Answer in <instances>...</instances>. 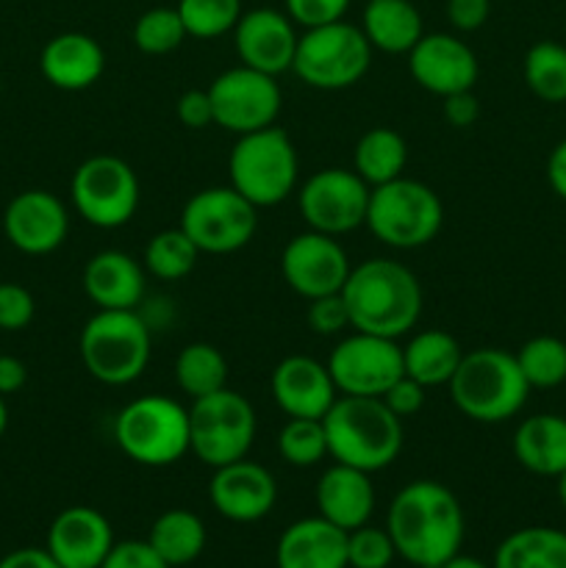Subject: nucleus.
I'll return each instance as SVG.
<instances>
[{
  "label": "nucleus",
  "mask_w": 566,
  "mask_h": 568,
  "mask_svg": "<svg viewBox=\"0 0 566 568\" xmlns=\"http://www.w3.org/2000/svg\"><path fill=\"white\" fill-rule=\"evenodd\" d=\"M181 231L200 253L231 255L253 242L259 231V209L233 186H211L186 200Z\"/></svg>",
  "instance_id": "f8f14e48"
},
{
  "label": "nucleus",
  "mask_w": 566,
  "mask_h": 568,
  "mask_svg": "<svg viewBox=\"0 0 566 568\" xmlns=\"http://www.w3.org/2000/svg\"><path fill=\"white\" fill-rule=\"evenodd\" d=\"M397 558L386 527L361 525L347 532V568H388Z\"/></svg>",
  "instance_id": "ea45409f"
},
{
  "label": "nucleus",
  "mask_w": 566,
  "mask_h": 568,
  "mask_svg": "<svg viewBox=\"0 0 566 568\" xmlns=\"http://www.w3.org/2000/svg\"><path fill=\"white\" fill-rule=\"evenodd\" d=\"M361 31L372 50L388 55H408L425 37V22L411 0H366L361 14Z\"/></svg>",
  "instance_id": "bb28decb"
},
{
  "label": "nucleus",
  "mask_w": 566,
  "mask_h": 568,
  "mask_svg": "<svg viewBox=\"0 0 566 568\" xmlns=\"http://www.w3.org/2000/svg\"><path fill=\"white\" fill-rule=\"evenodd\" d=\"M297 42L300 33L292 17L272 6L244 11L233 28V48L239 61L275 78L292 70Z\"/></svg>",
  "instance_id": "a211bd4d"
},
{
  "label": "nucleus",
  "mask_w": 566,
  "mask_h": 568,
  "mask_svg": "<svg viewBox=\"0 0 566 568\" xmlns=\"http://www.w3.org/2000/svg\"><path fill=\"white\" fill-rule=\"evenodd\" d=\"M277 568H347V532L320 514L300 519L281 532Z\"/></svg>",
  "instance_id": "a878e982"
},
{
  "label": "nucleus",
  "mask_w": 566,
  "mask_h": 568,
  "mask_svg": "<svg viewBox=\"0 0 566 568\" xmlns=\"http://www.w3.org/2000/svg\"><path fill=\"white\" fill-rule=\"evenodd\" d=\"M186 37V26L172 6H155V9L142 11L137 26H133V44L144 55L172 53V50L181 48Z\"/></svg>",
  "instance_id": "4c0bfd02"
},
{
  "label": "nucleus",
  "mask_w": 566,
  "mask_h": 568,
  "mask_svg": "<svg viewBox=\"0 0 566 568\" xmlns=\"http://www.w3.org/2000/svg\"><path fill=\"white\" fill-rule=\"evenodd\" d=\"M28 381V369L20 358L14 355H0V394L9 397L17 394Z\"/></svg>",
  "instance_id": "3c124183"
},
{
  "label": "nucleus",
  "mask_w": 566,
  "mask_h": 568,
  "mask_svg": "<svg viewBox=\"0 0 566 568\" xmlns=\"http://www.w3.org/2000/svg\"><path fill=\"white\" fill-rule=\"evenodd\" d=\"M6 427H9V405H6V397L0 394V438H3Z\"/></svg>",
  "instance_id": "5fc2aeb1"
},
{
  "label": "nucleus",
  "mask_w": 566,
  "mask_h": 568,
  "mask_svg": "<svg viewBox=\"0 0 566 568\" xmlns=\"http://www.w3.org/2000/svg\"><path fill=\"white\" fill-rule=\"evenodd\" d=\"M0 568H61L48 549L22 547L0 558Z\"/></svg>",
  "instance_id": "8fccbe9b"
},
{
  "label": "nucleus",
  "mask_w": 566,
  "mask_h": 568,
  "mask_svg": "<svg viewBox=\"0 0 566 568\" xmlns=\"http://www.w3.org/2000/svg\"><path fill=\"white\" fill-rule=\"evenodd\" d=\"M547 181H549V189H553V192L566 203V139H560V142L553 148V153H549Z\"/></svg>",
  "instance_id": "603ef678"
},
{
  "label": "nucleus",
  "mask_w": 566,
  "mask_h": 568,
  "mask_svg": "<svg viewBox=\"0 0 566 568\" xmlns=\"http://www.w3.org/2000/svg\"><path fill=\"white\" fill-rule=\"evenodd\" d=\"M286 14L300 28H320L327 22L344 20L350 0H283Z\"/></svg>",
  "instance_id": "37998d69"
},
{
  "label": "nucleus",
  "mask_w": 566,
  "mask_h": 568,
  "mask_svg": "<svg viewBox=\"0 0 566 568\" xmlns=\"http://www.w3.org/2000/svg\"><path fill=\"white\" fill-rule=\"evenodd\" d=\"M114 544V527L98 508L72 505L50 521L44 549L61 568H100Z\"/></svg>",
  "instance_id": "412c9836"
},
{
  "label": "nucleus",
  "mask_w": 566,
  "mask_h": 568,
  "mask_svg": "<svg viewBox=\"0 0 566 568\" xmlns=\"http://www.w3.org/2000/svg\"><path fill=\"white\" fill-rule=\"evenodd\" d=\"M444 205L427 183L397 178L375 186L366 209V227L381 244L394 250H416L442 233Z\"/></svg>",
  "instance_id": "6e6552de"
},
{
  "label": "nucleus",
  "mask_w": 566,
  "mask_h": 568,
  "mask_svg": "<svg viewBox=\"0 0 566 568\" xmlns=\"http://www.w3.org/2000/svg\"><path fill=\"white\" fill-rule=\"evenodd\" d=\"M186 33L194 39H216L233 33L239 17L244 14L242 0H178Z\"/></svg>",
  "instance_id": "e433bc0d"
},
{
  "label": "nucleus",
  "mask_w": 566,
  "mask_h": 568,
  "mask_svg": "<svg viewBox=\"0 0 566 568\" xmlns=\"http://www.w3.org/2000/svg\"><path fill=\"white\" fill-rule=\"evenodd\" d=\"M492 568H566V532L555 527H522L499 541Z\"/></svg>",
  "instance_id": "7c9ffc66"
},
{
  "label": "nucleus",
  "mask_w": 566,
  "mask_h": 568,
  "mask_svg": "<svg viewBox=\"0 0 566 568\" xmlns=\"http://www.w3.org/2000/svg\"><path fill=\"white\" fill-rule=\"evenodd\" d=\"M277 453L294 469H311L327 458V436L322 419H289L277 433Z\"/></svg>",
  "instance_id": "58836bf2"
},
{
  "label": "nucleus",
  "mask_w": 566,
  "mask_h": 568,
  "mask_svg": "<svg viewBox=\"0 0 566 568\" xmlns=\"http://www.w3.org/2000/svg\"><path fill=\"white\" fill-rule=\"evenodd\" d=\"M39 70L50 87L61 92H83L105 72V50L89 33L64 31L42 48Z\"/></svg>",
  "instance_id": "b1692460"
},
{
  "label": "nucleus",
  "mask_w": 566,
  "mask_h": 568,
  "mask_svg": "<svg viewBox=\"0 0 566 568\" xmlns=\"http://www.w3.org/2000/svg\"><path fill=\"white\" fill-rule=\"evenodd\" d=\"M3 233L26 255H50L67 242L70 211L48 189H26L3 211Z\"/></svg>",
  "instance_id": "f3484780"
},
{
  "label": "nucleus",
  "mask_w": 566,
  "mask_h": 568,
  "mask_svg": "<svg viewBox=\"0 0 566 568\" xmlns=\"http://www.w3.org/2000/svg\"><path fill=\"white\" fill-rule=\"evenodd\" d=\"M492 0H447V20L458 33H472L486 26Z\"/></svg>",
  "instance_id": "de8ad7c7"
},
{
  "label": "nucleus",
  "mask_w": 566,
  "mask_h": 568,
  "mask_svg": "<svg viewBox=\"0 0 566 568\" xmlns=\"http://www.w3.org/2000/svg\"><path fill=\"white\" fill-rule=\"evenodd\" d=\"M370 194L372 189L355 170L327 166L305 178L303 186L297 189V209L309 231L338 239L366 225Z\"/></svg>",
  "instance_id": "4468645a"
},
{
  "label": "nucleus",
  "mask_w": 566,
  "mask_h": 568,
  "mask_svg": "<svg viewBox=\"0 0 566 568\" xmlns=\"http://www.w3.org/2000/svg\"><path fill=\"white\" fill-rule=\"evenodd\" d=\"M175 383L186 397L200 399L228 386V361L214 344L192 342L178 353Z\"/></svg>",
  "instance_id": "473e14b6"
},
{
  "label": "nucleus",
  "mask_w": 566,
  "mask_h": 568,
  "mask_svg": "<svg viewBox=\"0 0 566 568\" xmlns=\"http://www.w3.org/2000/svg\"><path fill=\"white\" fill-rule=\"evenodd\" d=\"M444 100V120L453 128H472L481 116V100H477L475 89L469 92H455L447 94Z\"/></svg>",
  "instance_id": "09e8293b"
},
{
  "label": "nucleus",
  "mask_w": 566,
  "mask_h": 568,
  "mask_svg": "<svg viewBox=\"0 0 566 568\" xmlns=\"http://www.w3.org/2000/svg\"><path fill=\"white\" fill-rule=\"evenodd\" d=\"M305 320H309V327L316 336H338V333L347 331L350 311L342 292L309 300V314H305Z\"/></svg>",
  "instance_id": "79ce46f5"
},
{
  "label": "nucleus",
  "mask_w": 566,
  "mask_h": 568,
  "mask_svg": "<svg viewBox=\"0 0 566 568\" xmlns=\"http://www.w3.org/2000/svg\"><path fill=\"white\" fill-rule=\"evenodd\" d=\"M209 98L214 105V125L236 136L275 125L283 109L277 78L244 64L216 75L209 87Z\"/></svg>",
  "instance_id": "ddd939ff"
},
{
  "label": "nucleus",
  "mask_w": 566,
  "mask_h": 568,
  "mask_svg": "<svg viewBox=\"0 0 566 568\" xmlns=\"http://www.w3.org/2000/svg\"><path fill=\"white\" fill-rule=\"evenodd\" d=\"M372 67V44L361 26L347 20L305 28L297 42L292 72L311 89L342 92L355 87Z\"/></svg>",
  "instance_id": "1a4fd4ad"
},
{
  "label": "nucleus",
  "mask_w": 566,
  "mask_h": 568,
  "mask_svg": "<svg viewBox=\"0 0 566 568\" xmlns=\"http://www.w3.org/2000/svg\"><path fill=\"white\" fill-rule=\"evenodd\" d=\"M555 480H558V499H560V505H564V508H566V471H560V475L555 477Z\"/></svg>",
  "instance_id": "6e6d98bb"
},
{
  "label": "nucleus",
  "mask_w": 566,
  "mask_h": 568,
  "mask_svg": "<svg viewBox=\"0 0 566 568\" xmlns=\"http://www.w3.org/2000/svg\"><path fill=\"white\" fill-rule=\"evenodd\" d=\"M408 72L425 92L447 98L475 89L481 64L475 50L455 33H425L408 53Z\"/></svg>",
  "instance_id": "6ab92c4d"
},
{
  "label": "nucleus",
  "mask_w": 566,
  "mask_h": 568,
  "mask_svg": "<svg viewBox=\"0 0 566 568\" xmlns=\"http://www.w3.org/2000/svg\"><path fill=\"white\" fill-rule=\"evenodd\" d=\"M0 94H3V83H0Z\"/></svg>",
  "instance_id": "4d7b16f0"
},
{
  "label": "nucleus",
  "mask_w": 566,
  "mask_h": 568,
  "mask_svg": "<svg viewBox=\"0 0 566 568\" xmlns=\"http://www.w3.org/2000/svg\"><path fill=\"white\" fill-rule=\"evenodd\" d=\"M70 197L83 222L100 231H117L137 214L139 178L120 155H92L72 172Z\"/></svg>",
  "instance_id": "9b49d317"
},
{
  "label": "nucleus",
  "mask_w": 566,
  "mask_h": 568,
  "mask_svg": "<svg viewBox=\"0 0 566 568\" xmlns=\"http://www.w3.org/2000/svg\"><path fill=\"white\" fill-rule=\"evenodd\" d=\"M525 83L544 103H566V48L542 39L525 53Z\"/></svg>",
  "instance_id": "72a5a7b5"
},
{
  "label": "nucleus",
  "mask_w": 566,
  "mask_h": 568,
  "mask_svg": "<svg viewBox=\"0 0 566 568\" xmlns=\"http://www.w3.org/2000/svg\"><path fill=\"white\" fill-rule=\"evenodd\" d=\"M228 178L255 209H272L294 194L300 181V159L283 128L270 125L236 136L228 155Z\"/></svg>",
  "instance_id": "39448f33"
},
{
  "label": "nucleus",
  "mask_w": 566,
  "mask_h": 568,
  "mask_svg": "<svg viewBox=\"0 0 566 568\" xmlns=\"http://www.w3.org/2000/svg\"><path fill=\"white\" fill-rule=\"evenodd\" d=\"M100 568H170L148 541H120Z\"/></svg>",
  "instance_id": "a18cd8bd"
},
{
  "label": "nucleus",
  "mask_w": 566,
  "mask_h": 568,
  "mask_svg": "<svg viewBox=\"0 0 566 568\" xmlns=\"http://www.w3.org/2000/svg\"><path fill=\"white\" fill-rule=\"evenodd\" d=\"M150 327L137 311H98L83 325L81 361L103 386H131L150 364Z\"/></svg>",
  "instance_id": "0eeeda50"
},
{
  "label": "nucleus",
  "mask_w": 566,
  "mask_h": 568,
  "mask_svg": "<svg viewBox=\"0 0 566 568\" xmlns=\"http://www.w3.org/2000/svg\"><path fill=\"white\" fill-rule=\"evenodd\" d=\"M270 394L289 419H322L338 399L327 364L309 355H289L272 369Z\"/></svg>",
  "instance_id": "4be33fe9"
},
{
  "label": "nucleus",
  "mask_w": 566,
  "mask_h": 568,
  "mask_svg": "<svg viewBox=\"0 0 566 568\" xmlns=\"http://www.w3.org/2000/svg\"><path fill=\"white\" fill-rule=\"evenodd\" d=\"M209 499L216 514L236 525L266 519L277 503V483L266 466L242 458L214 469Z\"/></svg>",
  "instance_id": "aec40b11"
},
{
  "label": "nucleus",
  "mask_w": 566,
  "mask_h": 568,
  "mask_svg": "<svg viewBox=\"0 0 566 568\" xmlns=\"http://www.w3.org/2000/svg\"><path fill=\"white\" fill-rule=\"evenodd\" d=\"M37 314L33 294L20 283H0V331L20 333L26 331Z\"/></svg>",
  "instance_id": "a19ab883"
},
{
  "label": "nucleus",
  "mask_w": 566,
  "mask_h": 568,
  "mask_svg": "<svg viewBox=\"0 0 566 568\" xmlns=\"http://www.w3.org/2000/svg\"><path fill=\"white\" fill-rule=\"evenodd\" d=\"M405 164H408V144L394 128H372L355 144L353 170L370 189L403 178Z\"/></svg>",
  "instance_id": "2f4dec72"
},
{
  "label": "nucleus",
  "mask_w": 566,
  "mask_h": 568,
  "mask_svg": "<svg viewBox=\"0 0 566 568\" xmlns=\"http://www.w3.org/2000/svg\"><path fill=\"white\" fill-rule=\"evenodd\" d=\"M178 120L192 131L214 125V105H211L209 89H189L178 100Z\"/></svg>",
  "instance_id": "49530a36"
},
{
  "label": "nucleus",
  "mask_w": 566,
  "mask_h": 568,
  "mask_svg": "<svg viewBox=\"0 0 566 568\" xmlns=\"http://www.w3.org/2000/svg\"><path fill=\"white\" fill-rule=\"evenodd\" d=\"M314 499L316 514L344 532L370 525L375 514V486L370 475L344 464H333L322 471Z\"/></svg>",
  "instance_id": "393cba45"
},
{
  "label": "nucleus",
  "mask_w": 566,
  "mask_h": 568,
  "mask_svg": "<svg viewBox=\"0 0 566 568\" xmlns=\"http://www.w3.org/2000/svg\"><path fill=\"white\" fill-rule=\"evenodd\" d=\"M350 258L336 236L305 231L289 239L281 253L283 281L294 294L309 300L338 294L350 277Z\"/></svg>",
  "instance_id": "dca6fc26"
},
{
  "label": "nucleus",
  "mask_w": 566,
  "mask_h": 568,
  "mask_svg": "<svg viewBox=\"0 0 566 568\" xmlns=\"http://www.w3.org/2000/svg\"><path fill=\"white\" fill-rule=\"evenodd\" d=\"M438 568H492V566H486L483 564V560H477V558H472V555H455V558H449L447 564L444 566H438Z\"/></svg>",
  "instance_id": "864d4df0"
},
{
  "label": "nucleus",
  "mask_w": 566,
  "mask_h": 568,
  "mask_svg": "<svg viewBox=\"0 0 566 568\" xmlns=\"http://www.w3.org/2000/svg\"><path fill=\"white\" fill-rule=\"evenodd\" d=\"M464 349L447 331H422L403 347V369L425 388L447 386L458 369Z\"/></svg>",
  "instance_id": "c85d7f7f"
},
{
  "label": "nucleus",
  "mask_w": 566,
  "mask_h": 568,
  "mask_svg": "<svg viewBox=\"0 0 566 568\" xmlns=\"http://www.w3.org/2000/svg\"><path fill=\"white\" fill-rule=\"evenodd\" d=\"M522 375L530 388H555L566 383V342L555 336H536L516 353Z\"/></svg>",
  "instance_id": "c9c22d12"
},
{
  "label": "nucleus",
  "mask_w": 566,
  "mask_h": 568,
  "mask_svg": "<svg viewBox=\"0 0 566 568\" xmlns=\"http://www.w3.org/2000/svg\"><path fill=\"white\" fill-rule=\"evenodd\" d=\"M342 297L347 303L353 331L394 342L416 327L425 303L420 277L392 258H370L353 266Z\"/></svg>",
  "instance_id": "f03ea898"
},
{
  "label": "nucleus",
  "mask_w": 566,
  "mask_h": 568,
  "mask_svg": "<svg viewBox=\"0 0 566 568\" xmlns=\"http://www.w3.org/2000/svg\"><path fill=\"white\" fill-rule=\"evenodd\" d=\"M81 283L98 311H137L148 288V272L122 250H100L83 266Z\"/></svg>",
  "instance_id": "5701e85b"
},
{
  "label": "nucleus",
  "mask_w": 566,
  "mask_h": 568,
  "mask_svg": "<svg viewBox=\"0 0 566 568\" xmlns=\"http://www.w3.org/2000/svg\"><path fill=\"white\" fill-rule=\"evenodd\" d=\"M144 541L153 547L170 568H181L194 564L203 555L209 532H205L203 519L186 508L164 510L150 527V536Z\"/></svg>",
  "instance_id": "c756f323"
},
{
  "label": "nucleus",
  "mask_w": 566,
  "mask_h": 568,
  "mask_svg": "<svg viewBox=\"0 0 566 568\" xmlns=\"http://www.w3.org/2000/svg\"><path fill=\"white\" fill-rule=\"evenodd\" d=\"M327 436V455L336 464L375 475L388 469L403 453V419L386 408L381 397H347L322 416Z\"/></svg>",
  "instance_id": "7ed1b4c3"
},
{
  "label": "nucleus",
  "mask_w": 566,
  "mask_h": 568,
  "mask_svg": "<svg viewBox=\"0 0 566 568\" xmlns=\"http://www.w3.org/2000/svg\"><path fill=\"white\" fill-rule=\"evenodd\" d=\"M447 388L455 408L466 419L481 422V425H499V422L514 419L525 408L527 394H530V386L516 364V355L499 347L464 353Z\"/></svg>",
  "instance_id": "20e7f679"
},
{
  "label": "nucleus",
  "mask_w": 566,
  "mask_h": 568,
  "mask_svg": "<svg viewBox=\"0 0 566 568\" xmlns=\"http://www.w3.org/2000/svg\"><path fill=\"white\" fill-rule=\"evenodd\" d=\"M514 458L522 469L538 477L566 471V419L558 414H536L519 422L514 433Z\"/></svg>",
  "instance_id": "cd10ccee"
},
{
  "label": "nucleus",
  "mask_w": 566,
  "mask_h": 568,
  "mask_svg": "<svg viewBox=\"0 0 566 568\" xmlns=\"http://www.w3.org/2000/svg\"><path fill=\"white\" fill-rule=\"evenodd\" d=\"M397 558L414 568H438L461 552L466 521L458 497L436 480H414L394 494L386 514Z\"/></svg>",
  "instance_id": "f257e3e1"
},
{
  "label": "nucleus",
  "mask_w": 566,
  "mask_h": 568,
  "mask_svg": "<svg viewBox=\"0 0 566 568\" xmlns=\"http://www.w3.org/2000/svg\"><path fill=\"white\" fill-rule=\"evenodd\" d=\"M327 372H331L338 394L383 397L405 375L403 347H397L394 338L353 331L331 349Z\"/></svg>",
  "instance_id": "2eb2a0df"
},
{
  "label": "nucleus",
  "mask_w": 566,
  "mask_h": 568,
  "mask_svg": "<svg viewBox=\"0 0 566 568\" xmlns=\"http://www.w3.org/2000/svg\"><path fill=\"white\" fill-rule=\"evenodd\" d=\"M253 438L255 410L239 392L225 386L189 405V453H194L200 464L220 469L247 458Z\"/></svg>",
  "instance_id": "9d476101"
},
{
  "label": "nucleus",
  "mask_w": 566,
  "mask_h": 568,
  "mask_svg": "<svg viewBox=\"0 0 566 568\" xmlns=\"http://www.w3.org/2000/svg\"><path fill=\"white\" fill-rule=\"evenodd\" d=\"M114 442L139 466L178 464L189 453V408L166 394L131 399L114 419Z\"/></svg>",
  "instance_id": "423d86ee"
},
{
  "label": "nucleus",
  "mask_w": 566,
  "mask_h": 568,
  "mask_svg": "<svg viewBox=\"0 0 566 568\" xmlns=\"http://www.w3.org/2000/svg\"><path fill=\"white\" fill-rule=\"evenodd\" d=\"M200 250L194 247L192 239L181 231V225L170 231H159L148 242L142 255L144 272H150L159 281H183L189 272L198 266Z\"/></svg>",
  "instance_id": "f704fd0d"
},
{
  "label": "nucleus",
  "mask_w": 566,
  "mask_h": 568,
  "mask_svg": "<svg viewBox=\"0 0 566 568\" xmlns=\"http://www.w3.org/2000/svg\"><path fill=\"white\" fill-rule=\"evenodd\" d=\"M425 392H427L425 386H420V383L411 381L408 375H403L386 394H383L381 399L386 403V408L392 410L394 416H400V419H411V416H416L422 408H425Z\"/></svg>",
  "instance_id": "c03bdc74"
}]
</instances>
